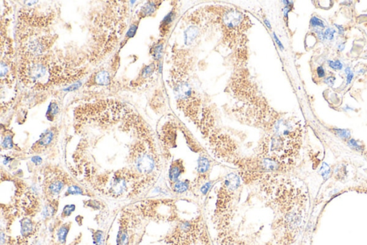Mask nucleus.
Here are the masks:
<instances>
[{
	"label": "nucleus",
	"mask_w": 367,
	"mask_h": 245,
	"mask_svg": "<svg viewBox=\"0 0 367 245\" xmlns=\"http://www.w3.org/2000/svg\"><path fill=\"white\" fill-rule=\"evenodd\" d=\"M93 239L95 245H103L104 234L102 231H96L93 235Z\"/></svg>",
	"instance_id": "4468645a"
},
{
	"label": "nucleus",
	"mask_w": 367,
	"mask_h": 245,
	"mask_svg": "<svg viewBox=\"0 0 367 245\" xmlns=\"http://www.w3.org/2000/svg\"><path fill=\"white\" fill-rule=\"evenodd\" d=\"M273 36H274V38H275V41H276V42L277 43V45H278L280 48H281V49H283V48H284L283 45H282V42H281V41H280L279 39H278V38H277V36H276V35L275 34V33H273Z\"/></svg>",
	"instance_id": "7c9ffc66"
},
{
	"label": "nucleus",
	"mask_w": 367,
	"mask_h": 245,
	"mask_svg": "<svg viewBox=\"0 0 367 245\" xmlns=\"http://www.w3.org/2000/svg\"><path fill=\"white\" fill-rule=\"evenodd\" d=\"M316 32H317L318 38H319L320 40H321V41H323V40H325L324 32H323L322 31H320V30H316Z\"/></svg>",
	"instance_id": "c85d7f7f"
},
{
	"label": "nucleus",
	"mask_w": 367,
	"mask_h": 245,
	"mask_svg": "<svg viewBox=\"0 0 367 245\" xmlns=\"http://www.w3.org/2000/svg\"><path fill=\"white\" fill-rule=\"evenodd\" d=\"M184 171L185 168L182 160L178 159L172 162L169 170V180L171 186L177 182L179 181V178Z\"/></svg>",
	"instance_id": "f257e3e1"
},
{
	"label": "nucleus",
	"mask_w": 367,
	"mask_h": 245,
	"mask_svg": "<svg viewBox=\"0 0 367 245\" xmlns=\"http://www.w3.org/2000/svg\"><path fill=\"white\" fill-rule=\"evenodd\" d=\"M264 22H265V25H267V27H268V28H269V29L271 28V25H270V22H269V21H268V20H265V21H264Z\"/></svg>",
	"instance_id": "473e14b6"
},
{
	"label": "nucleus",
	"mask_w": 367,
	"mask_h": 245,
	"mask_svg": "<svg viewBox=\"0 0 367 245\" xmlns=\"http://www.w3.org/2000/svg\"><path fill=\"white\" fill-rule=\"evenodd\" d=\"M176 16H177V11L176 9H172V10L169 12L165 18L163 19L160 25V32L162 36H165L168 34L169 29L171 27L174 21L175 20Z\"/></svg>",
	"instance_id": "7ed1b4c3"
},
{
	"label": "nucleus",
	"mask_w": 367,
	"mask_h": 245,
	"mask_svg": "<svg viewBox=\"0 0 367 245\" xmlns=\"http://www.w3.org/2000/svg\"><path fill=\"white\" fill-rule=\"evenodd\" d=\"M2 147L6 149L12 148V138H11V136H7L4 138V140L2 142Z\"/></svg>",
	"instance_id": "4be33fe9"
},
{
	"label": "nucleus",
	"mask_w": 367,
	"mask_h": 245,
	"mask_svg": "<svg viewBox=\"0 0 367 245\" xmlns=\"http://www.w3.org/2000/svg\"><path fill=\"white\" fill-rule=\"evenodd\" d=\"M335 81V77H333V76H329V77H327L326 78H325L324 80V82L328 84L329 86H333L334 84V82Z\"/></svg>",
	"instance_id": "393cba45"
},
{
	"label": "nucleus",
	"mask_w": 367,
	"mask_h": 245,
	"mask_svg": "<svg viewBox=\"0 0 367 245\" xmlns=\"http://www.w3.org/2000/svg\"><path fill=\"white\" fill-rule=\"evenodd\" d=\"M334 25L336 27V28L339 30V33L340 35H344V28L341 25H337V24H334Z\"/></svg>",
	"instance_id": "c756f323"
},
{
	"label": "nucleus",
	"mask_w": 367,
	"mask_h": 245,
	"mask_svg": "<svg viewBox=\"0 0 367 245\" xmlns=\"http://www.w3.org/2000/svg\"><path fill=\"white\" fill-rule=\"evenodd\" d=\"M316 73H317L318 78H324L325 76V72L324 68H323V66H318L317 69H316Z\"/></svg>",
	"instance_id": "b1692460"
},
{
	"label": "nucleus",
	"mask_w": 367,
	"mask_h": 245,
	"mask_svg": "<svg viewBox=\"0 0 367 245\" xmlns=\"http://www.w3.org/2000/svg\"><path fill=\"white\" fill-rule=\"evenodd\" d=\"M75 209H76V206L75 205H67L66 206H65L63 211H62V217H68L72 213V211H73Z\"/></svg>",
	"instance_id": "aec40b11"
},
{
	"label": "nucleus",
	"mask_w": 367,
	"mask_h": 245,
	"mask_svg": "<svg viewBox=\"0 0 367 245\" xmlns=\"http://www.w3.org/2000/svg\"><path fill=\"white\" fill-rule=\"evenodd\" d=\"M57 113H58V105L55 102H52L49 106L46 117L49 120H52Z\"/></svg>",
	"instance_id": "f8f14e48"
},
{
	"label": "nucleus",
	"mask_w": 367,
	"mask_h": 245,
	"mask_svg": "<svg viewBox=\"0 0 367 245\" xmlns=\"http://www.w3.org/2000/svg\"><path fill=\"white\" fill-rule=\"evenodd\" d=\"M32 161L36 165H40L42 162V158L38 157V156H35L32 158Z\"/></svg>",
	"instance_id": "cd10ccee"
},
{
	"label": "nucleus",
	"mask_w": 367,
	"mask_h": 245,
	"mask_svg": "<svg viewBox=\"0 0 367 245\" xmlns=\"http://www.w3.org/2000/svg\"><path fill=\"white\" fill-rule=\"evenodd\" d=\"M156 3H158V2H149L145 4L141 10V17L151 16V14L155 12L156 9H157V4Z\"/></svg>",
	"instance_id": "1a4fd4ad"
},
{
	"label": "nucleus",
	"mask_w": 367,
	"mask_h": 245,
	"mask_svg": "<svg viewBox=\"0 0 367 245\" xmlns=\"http://www.w3.org/2000/svg\"><path fill=\"white\" fill-rule=\"evenodd\" d=\"M211 168V161L207 156L200 155L197 160V172L199 175V179L203 176H207V172L209 171Z\"/></svg>",
	"instance_id": "20e7f679"
},
{
	"label": "nucleus",
	"mask_w": 367,
	"mask_h": 245,
	"mask_svg": "<svg viewBox=\"0 0 367 245\" xmlns=\"http://www.w3.org/2000/svg\"><path fill=\"white\" fill-rule=\"evenodd\" d=\"M200 35V30L197 26H190L184 32V42L187 45H190L197 39Z\"/></svg>",
	"instance_id": "39448f33"
},
{
	"label": "nucleus",
	"mask_w": 367,
	"mask_h": 245,
	"mask_svg": "<svg viewBox=\"0 0 367 245\" xmlns=\"http://www.w3.org/2000/svg\"><path fill=\"white\" fill-rule=\"evenodd\" d=\"M54 132L52 130L45 131L44 133L41 134L40 139L36 142V143L32 147V149H34L35 152H38L43 149H45L52 142L53 138H54Z\"/></svg>",
	"instance_id": "f03ea898"
},
{
	"label": "nucleus",
	"mask_w": 367,
	"mask_h": 245,
	"mask_svg": "<svg viewBox=\"0 0 367 245\" xmlns=\"http://www.w3.org/2000/svg\"><path fill=\"white\" fill-rule=\"evenodd\" d=\"M310 24L311 25V27L313 28H325V24L323 22L320 20L319 18H317V17H315L313 16L312 17V18L311 19V21H310Z\"/></svg>",
	"instance_id": "2eb2a0df"
},
{
	"label": "nucleus",
	"mask_w": 367,
	"mask_h": 245,
	"mask_svg": "<svg viewBox=\"0 0 367 245\" xmlns=\"http://www.w3.org/2000/svg\"><path fill=\"white\" fill-rule=\"evenodd\" d=\"M348 144H349V147H351V148L354 149V150H356L357 151H361L362 150L361 146L360 145H359L358 142H357L355 140H353V139L350 140L349 141V142H348Z\"/></svg>",
	"instance_id": "5701e85b"
},
{
	"label": "nucleus",
	"mask_w": 367,
	"mask_h": 245,
	"mask_svg": "<svg viewBox=\"0 0 367 245\" xmlns=\"http://www.w3.org/2000/svg\"><path fill=\"white\" fill-rule=\"evenodd\" d=\"M354 74L353 72H351V73H349V74L347 75V78H346V85L349 86V84H351L352 80H353L354 78Z\"/></svg>",
	"instance_id": "bb28decb"
},
{
	"label": "nucleus",
	"mask_w": 367,
	"mask_h": 245,
	"mask_svg": "<svg viewBox=\"0 0 367 245\" xmlns=\"http://www.w3.org/2000/svg\"><path fill=\"white\" fill-rule=\"evenodd\" d=\"M335 33V30H334V29L330 28H327L324 32L325 39L328 40H332L334 38Z\"/></svg>",
	"instance_id": "412c9836"
},
{
	"label": "nucleus",
	"mask_w": 367,
	"mask_h": 245,
	"mask_svg": "<svg viewBox=\"0 0 367 245\" xmlns=\"http://www.w3.org/2000/svg\"><path fill=\"white\" fill-rule=\"evenodd\" d=\"M95 83L98 85L105 86L110 83V76L108 72L100 71L95 76Z\"/></svg>",
	"instance_id": "9d476101"
},
{
	"label": "nucleus",
	"mask_w": 367,
	"mask_h": 245,
	"mask_svg": "<svg viewBox=\"0 0 367 245\" xmlns=\"http://www.w3.org/2000/svg\"><path fill=\"white\" fill-rule=\"evenodd\" d=\"M68 232H69V227L67 225L62 226V227L58 229V231H57V239H58V241L60 242V243L63 244V243H65V242H66V240L67 238V234H68Z\"/></svg>",
	"instance_id": "9b49d317"
},
{
	"label": "nucleus",
	"mask_w": 367,
	"mask_h": 245,
	"mask_svg": "<svg viewBox=\"0 0 367 245\" xmlns=\"http://www.w3.org/2000/svg\"><path fill=\"white\" fill-rule=\"evenodd\" d=\"M328 63L330 68L334 69V70H341L343 68V64L341 61H339V60H337V61H328Z\"/></svg>",
	"instance_id": "6ab92c4d"
},
{
	"label": "nucleus",
	"mask_w": 367,
	"mask_h": 245,
	"mask_svg": "<svg viewBox=\"0 0 367 245\" xmlns=\"http://www.w3.org/2000/svg\"><path fill=\"white\" fill-rule=\"evenodd\" d=\"M351 68H349V67H347V68L345 69V73H346V75H348L349 73H351Z\"/></svg>",
	"instance_id": "72a5a7b5"
},
{
	"label": "nucleus",
	"mask_w": 367,
	"mask_h": 245,
	"mask_svg": "<svg viewBox=\"0 0 367 245\" xmlns=\"http://www.w3.org/2000/svg\"><path fill=\"white\" fill-rule=\"evenodd\" d=\"M171 187H172L173 191L174 193L178 194H183L185 192H187V190L191 187L190 181H188V180H182V181L177 182Z\"/></svg>",
	"instance_id": "6e6552de"
},
{
	"label": "nucleus",
	"mask_w": 367,
	"mask_h": 245,
	"mask_svg": "<svg viewBox=\"0 0 367 245\" xmlns=\"http://www.w3.org/2000/svg\"><path fill=\"white\" fill-rule=\"evenodd\" d=\"M67 193L71 195H80V194H83V191L78 186H71L67 188Z\"/></svg>",
	"instance_id": "f3484780"
},
{
	"label": "nucleus",
	"mask_w": 367,
	"mask_h": 245,
	"mask_svg": "<svg viewBox=\"0 0 367 245\" xmlns=\"http://www.w3.org/2000/svg\"><path fill=\"white\" fill-rule=\"evenodd\" d=\"M64 187V182L62 180H53L47 186L48 193L52 196H58Z\"/></svg>",
	"instance_id": "423d86ee"
},
{
	"label": "nucleus",
	"mask_w": 367,
	"mask_h": 245,
	"mask_svg": "<svg viewBox=\"0 0 367 245\" xmlns=\"http://www.w3.org/2000/svg\"><path fill=\"white\" fill-rule=\"evenodd\" d=\"M163 42H159L154 45L151 50V54L156 60H159L161 57L163 51Z\"/></svg>",
	"instance_id": "ddd939ff"
},
{
	"label": "nucleus",
	"mask_w": 367,
	"mask_h": 245,
	"mask_svg": "<svg viewBox=\"0 0 367 245\" xmlns=\"http://www.w3.org/2000/svg\"><path fill=\"white\" fill-rule=\"evenodd\" d=\"M137 30V27L136 25H133L131 27V28L129 29V30L128 31V33H127V36L129 38H131L134 35L135 33H136V31Z\"/></svg>",
	"instance_id": "a878e982"
},
{
	"label": "nucleus",
	"mask_w": 367,
	"mask_h": 245,
	"mask_svg": "<svg viewBox=\"0 0 367 245\" xmlns=\"http://www.w3.org/2000/svg\"><path fill=\"white\" fill-rule=\"evenodd\" d=\"M335 134L339 137V138L343 139H349L351 136V132L348 129H334Z\"/></svg>",
	"instance_id": "dca6fc26"
},
{
	"label": "nucleus",
	"mask_w": 367,
	"mask_h": 245,
	"mask_svg": "<svg viewBox=\"0 0 367 245\" xmlns=\"http://www.w3.org/2000/svg\"><path fill=\"white\" fill-rule=\"evenodd\" d=\"M330 168L328 165L326 164V163L323 162L322 166L321 168V170H320V172L321 173V175H322L323 178L325 180H326L328 176H329L330 175Z\"/></svg>",
	"instance_id": "a211bd4d"
},
{
	"label": "nucleus",
	"mask_w": 367,
	"mask_h": 245,
	"mask_svg": "<svg viewBox=\"0 0 367 245\" xmlns=\"http://www.w3.org/2000/svg\"><path fill=\"white\" fill-rule=\"evenodd\" d=\"M34 230V223L30 218H26L21 221V234L22 236L28 237L33 234Z\"/></svg>",
	"instance_id": "0eeeda50"
},
{
	"label": "nucleus",
	"mask_w": 367,
	"mask_h": 245,
	"mask_svg": "<svg viewBox=\"0 0 367 245\" xmlns=\"http://www.w3.org/2000/svg\"><path fill=\"white\" fill-rule=\"evenodd\" d=\"M344 48H345V45H344V44H343V43L340 44L339 46H338V48H339V50H341V51H342L343 50H344Z\"/></svg>",
	"instance_id": "2f4dec72"
}]
</instances>
